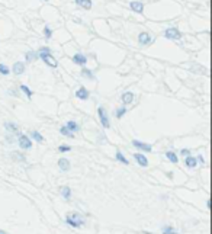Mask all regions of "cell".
<instances>
[{"label":"cell","mask_w":212,"mask_h":234,"mask_svg":"<svg viewBox=\"0 0 212 234\" xmlns=\"http://www.w3.org/2000/svg\"><path fill=\"white\" fill-rule=\"evenodd\" d=\"M38 58H41L47 66L53 67V68H55V67L58 66L57 60L51 55V50H50L48 47H42V48H39V51H38Z\"/></svg>","instance_id":"6da1fadb"},{"label":"cell","mask_w":212,"mask_h":234,"mask_svg":"<svg viewBox=\"0 0 212 234\" xmlns=\"http://www.w3.org/2000/svg\"><path fill=\"white\" fill-rule=\"evenodd\" d=\"M66 222L70 225V227H74V228H79V227H81V225H84V222H86V220L81 217L80 214H77V212H74V214H69L67 218H66Z\"/></svg>","instance_id":"7a4b0ae2"},{"label":"cell","mask_w":212,"mask_h":234,"mask_svg":"<svg viewBox=\"0 0 212 234\" xmlns=\"http://www.w3.org/2000/svg\"><path fill=\"white\" fill-rule=\"evenodd\" d=\"M97 115H99V119H100V124H102V127L103 128H110V121H109V117H107V114H106L105 108L103 106H99L97 108Z\"/></svg>","instance_id":"3957f363"},{"label":"cell","mask_w":212,"mask_h":234,"mask_svg":"<svg viewBox=\"0 0 212 234\" xmlns=\"http://www.w3.org/2000/svg\"><path fill=\"white\" fill-rule=\"evenodd\" d=\"M164 36L167 39H173V41H179L182 38V32L177 29V28H167L164 31Z\"/></svg>","instance_id":"277c9868"},{"label":"cell","mask_w":212,"mask_h":234,"mask_svg":"<svg viewBox=\"0 0 212 234\" xmlns=\"http://www.w3.org/2000/svg\"><path fill=\"white\" fill-rule=\"evenodd\" d=\"M19 146H20V149H23V150H29V149H32V141H31V138H28V135H25V134H19Z\"/></svg>","instance_id":"5b68a950"},{"label":"cell","mask_w":212,"mask_h":234,"mask_svg":"<svg viewBox=\"0 0 212 234\" xmlns=\"http://www.w3.org/2000/svg\"><path fill=\"white\" fill-rule=\"evenodd\" d=\"M132 146H134V147H137L138 150L145 151V153H151V151H153V147H151L150 144H147V143H141V141H138V140H134V141H132Z\"/></svg>","instance_id":"8992f818"},{"label":"cell","mask_w":212,"mask_h":234,"mask_svg":"<svg viewBox=\"0 0 212 234\" xmlns=\"http://www.w3.org/2000/svg\"><path fill=\"white\" fill-rule=\"evenodd\" d=\"M73 61H74V64H77V66H84V64L87 63V57H86L84 54H81V52H77V54H74Z\"/></svg>","instance_id":"52a82bcc"},{"label":"cell","mask_w":212,"mask_h":234,"mask_svg":"<svg viewBox=\"0 0 212 234\" xmlns=\"http://www.w3.org/2000/svg\"><path fill=\"white\" fill-rule=\"evenodd\" d=\"M76 96L81 100H87L89 96H90V93H89V90L86 89V87H79L77 92H76Z\"/></svg>","instance_id":"ba28073f"},{"label":"cell","mask_w":212,"mask_h":234,"mask_svg":"<svg viewBox=\"0 0 212 234\" xmlns=\"http://www.w3.org/2000/svg\"><path fill=\"white\" fill-rule=\"evenodd\" d=\"M138 42H140L141 45H148V44L151 42V36H150V33L141 32L140 35H138Z\"/></svg>","instance_id":"9c48e42d"},{"label":"cell","mask_w":212,"mask_h":234,"mask_svg":"<svg viewBox=\"0 0 212 234\" xmlns=\"http://www.w3.org/2000/svg\"><path fill=\"white\" fill-rule=\"evenodd\" d=\"M134 159L137 160V163L142 167H147L148 166V160H147V157L144 156V154H140V153H137V154H134Z\"/></svg>","instance_id":"30bf717a"},{"label":"cell","mask_w":212,"mask_h":234,"mask_svg":"<svg viewBox=\"0 0 212 234\" xmlns=\"http://www.w3.org/2000/svg\"><path fill=\"white\" fill-rule=\"evenodd\" d=\"M12 71H13L16 76H19V74H23V73H25V64H23L22 61L15 63V64H13V68H12Z\"/></svg>","instance_id":"8fae6325"},{"label":"cell","mask_w":212,"mask_h":234,"mask_svg":"<svg viewBox=\"0 0 212 234\" xmlns=\"http://www.w3.org/2000/svg\"><path fill=\"white\" fill-rule=\"evenodd\" d=\"M129 7H131L134 12H137V13H142V12H144V4H142L141 1H131V3H129Z\"/></svg>","instance_id":"7c38bea8"},{"label":"cell","mask_w":212,"mask_h":234,"mask_svg":"<svg viewBox=\"0 0 212 234\" xmlns=\"http://www.w3.org/2000/svg\"><path fill=\"white\" fill-rule=\"evenodd\" d=\"M58 167H60L63 172H69V170H70V167H71V164H70V162H69L67 159H64V157H63V159H60V160H58Z\"/></svg>","instance_id":"4fadbf2b"},{"label":"cell","mask_w":212,"mask_h":234,"mask_svg":"<svg viewBox=\"0 0 212 234\" xmlns=\"http://www.w3.org/2000/svg\"><path fill=\"white\" fill-rule=\"evenodd\" d=\"M185 164L189 167V169H195V167L198 166V160L192 157V156H186V159H185Z\"/></svg>","instance_id":"5bb4252c"},{"label":"cell","mask_w":212,"mask_h":234,"mask_svg":"<svg viewBox=\"0 0 212 234\" xmlns=\"http://www.w3.org/2000/svg\"><path fill=\"white\" fill-rule=\"evenodd\" d=\"M76 4L80 6L81 9H86V10L92 9V0H76Z\"/></svg>","instance_id":"9a60e30c"},{"label":"cell","mask_w":212,"mask_h":234,"mask_svg":"<svg viewBox=\"0 0 212 234\" xmlns=\"http://www.w3.org/2000/svg\"><path fill=\"white\" fill-rule=\"evenodd\" d=\"M132 100H134V95H132V92H125L124 95H122V102H124V105H129V103H132Z\"/></svg>","instance_id":"2e32d148"},{"label":"cell","mask_w":212,"mask_h":234,"mask_svg":"<svg viewBox=\"0 0 212 234\" xmlns=\"http://www.w3.org/2000/svg\"><path fill=\"white\" fill-rule=\"evenodd\" d=\"M81 76L86 77V79H89V80H93V79H94V74L92 73V70H89V68H86V67L81 68Z\"/></svg>","instance_id":"e0dca14e"},{"label":"cell","mask_w":212,"mask_h":234,"mask_svg":"<svg viewBox=\"0 0 212 234\" xmlns=\"http://www.w3.org/2000/svg\"><path fill=\"white\" fill-rule=\"evenodd\" d=\"M66 127H67V128H69V130H70L71 133L74 134V133H77V131H79V130H80V128H79V125H77V122H76V121H69V122H67V125H66Z\"/></svg>","instance_id":"ac0fdd59"},{"label":"cell","mask_w":212,"mask_h":234,"mask_svg":"<svg viewBox=\"0 0 212 234\" xmlns=\"http://www.w3.org/2000/svg\"><path fill=\"white\" fill-rule=\"evenodd\" d=\"M61 195H63L64 199H70L71 198V189L69 188V186H63V188H61Z\"/></svg>","instance_id":"d6986e66"},{"label":"cell","mask_w":212,"mask_h":234,"mask_svg":"<svg viewBox=\"0 0 212 234\" xmlns=\"http://www.w3.org/2000/svg\"><path fill=\"white\" fill-rule=\"evenodd\" d=\"M25 58H26V61H28V63H31V61H35L36 58H38V52L29 51V52H26V54H25Z\"/></svg>","instance_id":"ffe728a7"},{"label":"cell","mask_w":212,"mask_h":234,"mask_svg":"<svg viewBox=\"0 0 212 234\" xmlns=\"http://www.w3.org/2000/svg\"><path fill=\"white\" fill-rule=\"evenodd\" d=\"M4 128H6L7 131H10V133H16V131H18V125L13 124V122H6V124H4Z\"/></svg>","instance_id":"44dd1931"},{"label":"cell","mask_w":212,"mask_h":234,"mask_svg":"<svg viewBox=\"0 0 212 234\" xmlns=\"http://www.w3.org/2000/svg\"><path fill=\"white\" fill-rule=\"evenodd\" d=\"M166 157H167V159H169L172 163H177V162H179L176 153H173V151H166Z\"/></svg>","instance_id":"7402d4cb"},{"label":"cell","mask_w":212,"mask_h":234,"mask_svg":"<svg viewBox=\"0 0 212 234\" xmlns=\"http://www.w3.org/2000/svg\"><path fill=\"white\" fill-rule=\"evenodd\" d=\"M116 160H118V162H121V163H124V164H129L128 159H125V156L119 150L116 151Z\"/></svg>","instance_id":"603a6c76"},{"label":"cell","mask_w":212,"mask_h":234,"mask_svg":"<svg viewBox=\"0 0 212 234\" xmlns=\"http://www.w3.org/2000/svg\"><path fill=\"white\" fill-rule=\"evenodd\" d=\"M20 90H22V92L28 96V99H31V98H32V90H31L26 84H22V86H20Z\"/></svg>","instance_id":"cb8c5ba5"},{"label":"cell","mask_w":212,"mask_h":234,"mask_svg":"<svg viewBox=\"0 0 212 234\" xmlns=\"http://www.w3.org/2000/svg\"><path fill=\"white\" fill-rule=\"evenodd\" d=\"M60 133L63 134V135H66V137H69V138H73V137H74V134L71 133L67 127H61V128H60Z\"/></svg>","instance_id":"d4e9b609"},{"label":"cell","mask_w":212,"mask_h":234,"mask_svg":"<svg viewBox=\"0 0 212 234\" xmlns=\"http://www.w3.org/2000/svg\"><path fill=\"white\" fill-rule=\"evenodd\" d=\"M31 135H32V138H34V140H36L38 143H44V137L38 133V131H32V134H31Z\"/></svg>","instance_id":"484cf974"},{"label":"cell","mask_w":212,"mask_h":234,"mask_svg":"<svg viewBox=\"0 0 212 234\" xmlns=\"http://www.w3.org/2000/svg\"><path fill=\"white\" fill-rule=\"evenodd\" d=\"M44 35H45L47 39H51V36H53V31L48 25H45V28H44Z\"/></svg>","instance_id":"4316f807"},{"label":"cell","mask_w":212,"mask_h":234,"mask_svg":"<svg viewBox=\"0 0 212 234\" xmlns=\"http://www.w3.org/2000/svg\"><path fill=\"white\" fill-rule=\"evenodd\" d=\"M126 114V108H118L116 112H115V117L116 118H122Z\"/></svg>","instance_id":"83f0119b"},{"label":"cell","mask_w":212,"mask_h":234,"mask_svg":"<svg viewBox=\"0 0 212 234\" xmlns=\"http://www.w3.org/2000/svg\"><path fill=\"white\" fill-rule=\"evenodd\" d=\"M9 73H10L9 67L4 66V64H0V74H3V76H7Z\"/></svg>","instance_id":"f1b7e54d"},{"label":"cell","mask_w":212,"mask_h":234,"mask_svg":"<svg viewBox=\"0 0 212 234\" xmlns=\"http://www.w3.org/2000/svg\"><path fill=\"white\" fill-rule=\"evenodd\" d=\"M163 234H179L173 228V227H164V230H163Z\"/></svg>","instance_id":"f546056e"},{"label":"cell","mask_w":212,"mask_h":234,"mask_svg":"<svg viewBox=\"0 0 212 234\" xmlns=\"http://www.w3.org/2000/svg\"><path fill=\"white\" fill-rule=\"evenodd\" d=\"M58 151H61V153L71 151V147H70V146H60V147H58Z\"/></svg>","instance_id":"4dcf8cb0"},{"label":"cell","mask_w":212,"mask_h":234,"mask_svg":"<svg viewBox=\"0 0 212 234\" xmlns=\"http://www.w3.org/2000/svg\"><path fill=\"white\" fill-rule=\"evenodd\" d=\"M182 154H183V156H190V151L187 150V149H183V150H182Z\"/></svg>","instance_id":"1f68e13d"},{"label":"cell","mask_w":212,"mask_h":234,"mask_svg":"<svg viewBox=\"0 0 212 234\" xmlns=\"http://www.w3.org/2000/svg\"><path fill=\"white\" fill-rule=\"evenodd\" d=\"M196 160H198L199 163H202V164L205 163V160H203V157H202V156H198V157H196Z\"/></svg>","instance_id":"d6a6232c"},{"label":"cell","mask_w":212,"mask_h":234,"mask_svg":"<svg viewBox=\"0 0 212 234\" xmlns=\"http://www.w3.org/2000/svg\"><path fill=\"white\" fill-rule=\"evenodd\" d=\"M0 234H7L6 231H3V230H0Z\"/></svg>","instance_id":"836d02e7"},{"label":"cell","mask_w":212,"mask_h":234,"mask_svg":"<svg viewBox=\"0 0 212 234\" xmlns=\"http://www.w3.org/2000/svg\"><path fill=\"white\" fill-rule=\"evenodd\" d=\"M44 1H48V0H44Z\"/></svg>","instance_id":"e575fe53"}]
</instances>
